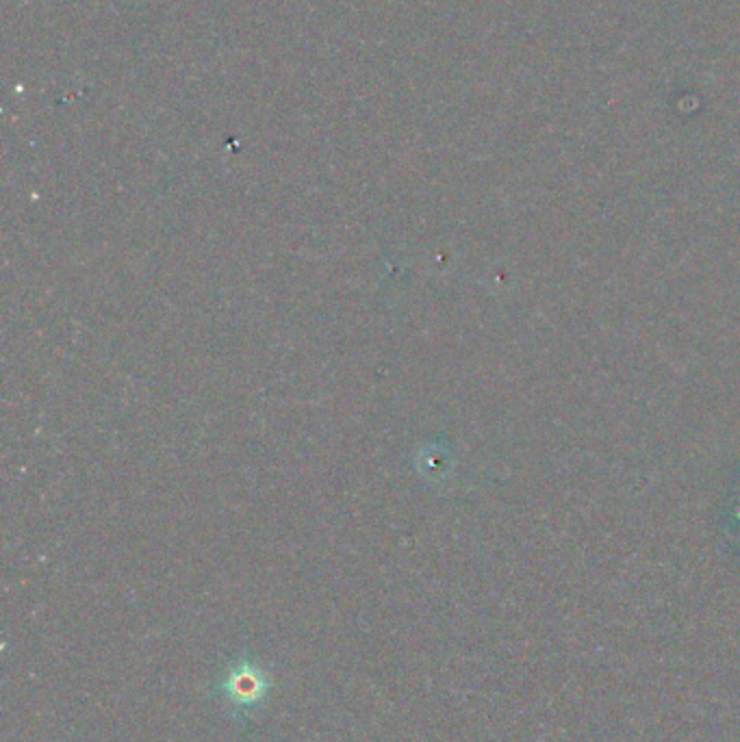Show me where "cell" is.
I'll use <instances>...</instances> for the list:
<instances>
[{"label":"cell","instance_id":"obj_1","mask_svg":"<svg viewBox=\"0 0 740 742\" xmlns=\"http://www.w3.org/2000/svg\"><path fill=\"white\" fill-rule=\"evenodd\" d=\"M265 680L259 671H250L248 667H239L231 673L226 682V695L239 706H250L265 695Z\"/></svg>","mask_w":740,"mask_h":742}]
</instances>
